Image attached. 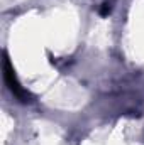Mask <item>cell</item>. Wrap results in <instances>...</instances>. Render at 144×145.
<instances>
[{
    "label": "cell",
    "mask_w": 144,
    "mask_h": 145,
    "mask_svg": "<svg viewBox=\"0 0 144 145\" xmlns=\"http://www.w3.org/2000/svg\"><path fill=\"white\" fill-rule=\"evenodd\" d=\"M2 71H3V79L7 88L10 89V93L20 101V103H31L32 101V95L20 84V81L17 79V74L14 71V66L9 59L7 54H3V63H2Z\"/></svg>",
    "instance_id": "cell-1"
},
{
    "label": "cell",
    "mask_w": 144,
    "mask_h": 145,
    "mask_svg": "<svg viewBox=\"0 0 144 145\" xmlns=\"http://www.w3.org/2000/svg\"><path fill=\"white\" fill-rule=\"evenodd\" d=\"M110 10H112L110 3H104V5H102V8H100V15H104V17H105V15L110 14Z\"/></svg>",
    "instance_id": "cell-2"
}]
</instances>
